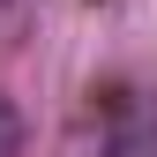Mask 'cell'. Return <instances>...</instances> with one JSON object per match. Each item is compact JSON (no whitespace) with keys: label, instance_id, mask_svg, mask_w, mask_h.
<instances>
[{"label":"cell","instance_id":"1","mask_svg":"<svg viewBox=\"0 0 157 157\" xmlns=\"http://www.w3.org/2000/svg\"><path fill=\"white\" fill-rule=\"evenodd\" d=\"M23 150V112H15V97H0V157Z\"/></svg>","mask_w":157,"mask_h":157},{"label":"cell","instance_id":"2","mask_svg":"<svg viewBox=\"0 0 157 157\" xmlns=\"http://www.w3.org/2000/svg\"><path fill=\"white\" fill-rule=\"evenodd\" d=\"M112 157H157V142H150V135H120V142H112Z\"/></svg>","mask_w":157,"mask_h":157}]
</instances>
